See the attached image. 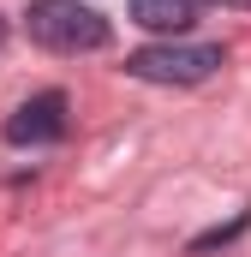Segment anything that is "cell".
I'll return each instance as SVG.
<instances>
[{"instance_id":"cell-1","label":"cell","mask_w":251,"mask_h":257,"mask_svg":"<svg viewBox=\"0 0 251 257\" xmlns=\"http://www.w3.org/2000/svg\"><path fill=\"white\" fill-rule=\"evenodd\" d=\"M24 30H30V42L36 48H48V54H96V48H108V18L96 12V6H84V0H30L24 6Z\"/></svg>"},{"instance_id":"cell-5","label":"cell","mask_w":251,"mask_h":257,"mask_svg":"<svg viewBox=\"0 0 251 257\" xmlns=\"http://www.w3.org/2000/svg\"><path fill=\"white\" fill-rule=\"evenodd\" d=\"M221 6H245V12H251V0H221Z\"/></svg>"},{"instance_id":"cell-3","label":"cell","mask_w":251,"mask_h":257,"mask_svg":"<svg viewBox=\"0 0 251 257\" xmlns=\"http://www.w3.org/2000/svg\"><path fill=\"white\" fill-rule=\"evenodd\" d=\"M66 132V96L60 90H42V96H30V102H18L12 108V120H6V144H54Z\"/></svg>"},{"instance_id":"cell-4","label":"cell","mask_w":251,"mask_h":257,"mask_svg":"<svg viewBox=\"0 0 251 257\" xmlns=\"http://www.w3.org/2000/svg\"><path fill=\"white\" fill-rule=\"evenodd\" d=\"M197 18H203V0H132V24L156 36H186Z\"/></svg>"},{"instance_id":"cell-6","label":"cell","mask_w":251,"mask_h":257,"mask_svg":"<svg viewBox=\"0 0 251 257\" xmlns=\"http://www.w3.org/2000/svg\"><path fill=\"white\" fill-rule=\"evenodd\" d=\"M0 42H6V18H0Z\"/></svg>"},{"instance_id":"cell-2","label":"cell","mask_w":251,"mask_h":257,"mask_svg":"<svg viewBox=\"0 0 251 257\" xmlns=\"http://www.w3.org/2000/svg\"><path fill=\"white\" fill-rule=\"evenodd\" d=\"M221 66H227L221 42H150V48L126 54V72L144 84H203Z\"/></svg>"}]
</instances>
